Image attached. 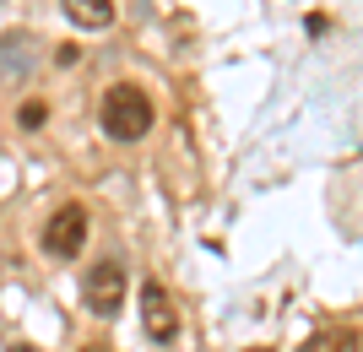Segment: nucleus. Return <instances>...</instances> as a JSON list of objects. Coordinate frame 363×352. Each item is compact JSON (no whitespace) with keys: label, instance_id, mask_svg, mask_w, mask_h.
<instances>
[{"label":"nucleus","instance_id":"nucleus-1","mask_svg":"<svg viewBox=\"0 0 363 352\" xmlns=\"http://www.w3.org/2000/svg\"><path fill=\"white\" fill-rule=\"evenodd\" d=\"M98 125H104V136H108V141L130 147V141H141V136L152 130V98L136 87V81H114V87L104 92Z\"/></svg>","mask_w":363,"mask_h":352},{"label":"nucleus","instance_id":"nucleus-2","mask_svg":"<svg viewBox=\"0 0 363 352\" xmlns=\"http://www.w3.org/2000/svg\"><path fill=\"white\" fill-rule=\"evenodd\" d=\"M82 304H87V314H98V320H114L120 304H125V266L120 261L87 266V276H82Z\"/></svg>","mask_w":363,"mask_h":352},{"label":"nucleus","instance_id":"nucleus-3","mask_svg":"<svg viewBox=\"0 0 363 352\" xmlns=\"http://www.w3.org/2000/svg\"><path fill=\"white\" fill-rule=\"evenodd\" d=\"M87 228H92V222H87V206H82V200H65L60 212L44 222V249L55 255V261H76L82 244H87Z\"/></svg>","mask_w":363,"mask_h":352},{"label":"nucleus","instance_id":"nucleus-4","mask_svg":"<svg viewBox=\"0 0 363 352\" xmlns=\"http://www.w3.org/2000/svg\"><path fill=\"white\" fill-rule=\"evenodd\" d=\"M141 331H147L157 347H174V336H179V314H174V298H168L163 282H141Z\"/></svg>","mask_w":363,"mask_h":352},{"label":"nucleus","instance_id":"nucleus-5","mask_svg":"<svg viewBox=\"0 0 363 352\" xmlns=\"http://www.w3.org/2000/svg\"><path fill=\"white\" fill-rule=\"evenodd\" d=\"M65 16H71L76 28L98 33V28H108V22H114V0H65Z\"/></svg>","mask_w":363,"mask_h":352},{"label":"nucleus","instance_id":"nucleus-6","mask_svg":"<svg viewBox=\"0 0 363 352\" xmlns=\"http://www.w3.org/2000/svg\"><path fill=\"white\" fill-rule=\"evenodd\" d=\"M303 352H358V331L352 325H325L303 341Z\"/></svg>","mask_w":363,"mask_h":352},{"label":"nucleus","instance_id":"nucleus-7","mask_svg":"<svg viewBox=\"0 0 363 352\" xmlns=\"http://www.w3.org/2000/svg\"><path fill=\"white\" fill-rule=\"evenodd\" d=\"M44 120H49V108L38 103V98H33V103H22V108H16V125H22V130H38V125H44Z\"/></svg>","mask_w":363,"mask_h":352},{"label":"nucleus","instance_id":"nucleus-8","mask_svg":"<svg viewBox=\"0 0 363 352\" xmlns=\"http://www.w3.org/2000/svg\"><path fill=\"white\" fill-rule=\"evenodd\" d=\"M76 60H82V49H76V44H65V49H55V65H76Z\"/></svg>","mask_w":363,"mask_h":352},{"label":"nucleus","instance_id":"nucleus-9","mask_svg":"<svg viewBox=\"0 0 363 352\" xmlns=\"http://www.w3.org/2000/svg\"><path fill=\"white\" fill-rule=\"evenodd\" d=\"M11 352H38V347H28V341H22V347H11Z\"/></svg>","mask_w":363,"mask_h":352},{"label":"nucleus","instance_id":"nucleus-10","mask_svg":"<svg viewBox=\"0 0 363 352\" xmlns=\"http://www.w3.org/2000/svg\"><path fill=\"white\" fill-rule=\"evenodd\" d=\"M82 352H104V347H82Z\"/></svg>","mask_w":363,"mask_h":352}]
</instances>
